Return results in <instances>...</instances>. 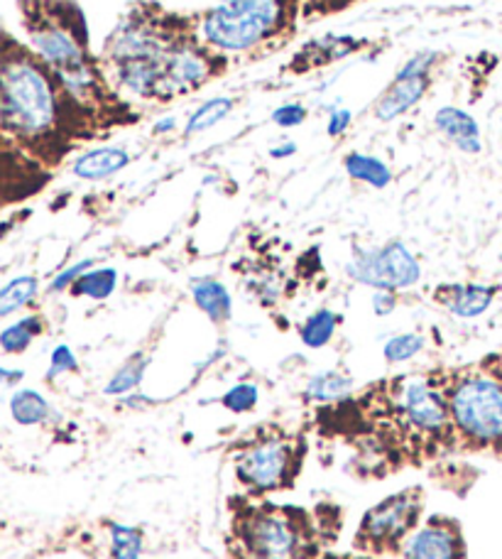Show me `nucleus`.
<instances>
[{"mask_svg":"<svg viewBox=\"0 0 502 559\" xmlns=\"http://www.w3.org/2000/svg\"><path fill=\"white\" fill-rule=\"evenodd\" d=\"M130 155L123 147H98L82 155L74 163V175L79 179H106L128 167Z\"/></svg>","mask_w":502,"mask_h":559,"instance_id":"15","label":"nucleus"},{"mask_svg":"<svg viewBox=\"0 0 502 559\" xmlns=\"http://www.w3.org/2000/svg\"><path fill=\"white\" fill-rule=\"evenodd\" d=\"M49 415H52V407H49L47 397L33 391V388H20V391H15L13 397H10V417H13L17 425H43L47 423Z\"/></svg>","mask_w":502,"mask_h":559,"instance_id":"17","label":"nucleus"},{"mask_svg":"<svg viewBox=\"0 0 502 559\" xmlns=\"http://www.w3.org/2000/svg\"><path fill=\"white\" fill-rule=\"evenodd\" d=\"M425 488L409 486L383 498L363 513L354 537V547L360 555L393 557L402 555L407 537L421 525L425 515Z\"/></svg>","mask_w":502,"mask_h":559,"instance_id":"8","label":"nucleus"},{"mask_svg":"<svg viewBox=\"0 0 502 559\" xmlns=\"http://www.w3.org/2000/svg\"><path fill=\"white\" fill-rule=\"evenodd\" d=\"M498 295L495 285H476V283H454L437 287V302L444 305L451 314L461 319H476L486 314Z\"/></svg>","mask_w":502,"mask_h":559,"instance_id":"11","label":"nucleus"},{"mask_svg":"<svg viewBox=\"0 0 502 559\" xmlns=\"http://www.w3.org/2000/svg\"><path fill=\"white\" fill-rule=\"evenodd\" d=\"M147 366L150 358L143 354H135L128 364L120 366V371H116L113 378H110L106 385V395H125L130 391H135V388L143 383Z\"/></svg>","mask_w":502,"mask_h":559,"instance_id":"25","label":"nucleus"},{"mask_svg":"<svg viewBox=\"0 0 502 559\" xmlns=\"http://www.w3.org/2000/svg\"><path fill=\"white\" fill-rule=\"evenodd\" d=\"M314 3H321L324 8H336V5L348 3V0H314Z\"/></svg>","mask_w":502,"mask_h":559,"instance_id":"39","label":"nucleus"},{"mask_svg":"<svg viewBox=\"0 0 502 559\" xmlns=\"http://www.w3.org/2000/svg\"><path fill=\"white\" fill-rule=\"evenodd\" d=\"M350 121H354V114L346 111V108H334L328 116V126H326V133L331 138H338L346 133V128L350 126Z\"/></svg>","mask_w":502,"mask_h":559,"instance_id":"32","label":"nucleus"},{"mask_svg":"<svg viewBox=\"0 0 502 559\" xmlns=\"http://www.w3.org/2000/svg\"><path fill=\"white\" fill-rule=\"evenodd\" d=\"M23 378H25V373L20 371V368L0 366V385H17Z\"/></svg>","mask_w":502,"mask_h":559,"instance_id":"34","label":"nucleus"},{"mask_svg":"<svg viewBox=\"0 0 502 559\" xmlns=\"http://www.w3.org/2000/svg\"><path fill=\"white\" fill-rule=\"evenodd\" d=\"M338 326V314L331 312V309H319V312L311 314L304 324L299 329L301 344L307 348H321L326 346L336 334Z\"/></svg>","mask_w":502,"mask_h":559,"instance_id":"22","label":"nucleus"},{"mask_svg":"<svg viewBox=\"0 0 502 559\" xmlns=\"http://www.w3.org/2000/svg\"><path fill=\"white\" fill-rule=\"evenodd\" d=\"M273 121L279 128H297L307 121V108L301 104H285L273 114Z\"/></svg>","mask_w":502,"mask_h":559,"instance_id":"30","label":"nucleus"},{"mask_svg":"<svg viewBox=\"0 0 502 559\" xmlns=\"http://www.w3.org/2000/svg\"><path fill=\"white\" fill-rule=\"evenodd\" d=\"M319 432L346 439L360 476H387L458 452L444 395L431 376L378 381L356 397L328 403L316 415Z\"/></svg>","mask_w":502,"mask_h":559,"instance_id":"1","label":"nucleus"},{"mask_svg":"<svg viewBox=\"0 0 502 559\" xmlns=\"http://www.w3.org/2000/svg\"><path fill=\"white\" fill-rule=\"evenodd\" d=\"M118 285V271L113 267H98V271H86L76 283L69 287L74 297H92V299H106L110 297Z\"/></svg>","mask_w":502,"mask_h":559,"instance_id":"23","label":"nucleus"},{"mask_svg":"<svg viewBox=\"0 0 502 559\" xmlns=\"http://www.w3.org/2000/svg\"><path fill=\"white\" fill-rule=\"evenodd\" d=\"M258 385L253 383H238L230 388V391L220 397V405L226 407V411L236 413V415H243V413H250L253 407L258 405Z\"/></svg>","mask_w":502,"mask_h":559,"instance_id":"28","label":"nucleus"},{"mask_svg":"<svg viewBox=\"0 0 502 559\" xmlns=\"http://www.w3.org/2000/svg\"><path fill=\"white\" fill-rule=\"evenodd\" d=\"M405 559H468L464 525L451 515H429L402 547Z\"/></svg>","mask_w":502,"mask_h":559,"instance_id":"10","label":"nucleus"},{"mask_svg":"<svg viewBox=\"0 0 502 559\" xmlns=\"http://www.w3.org/2000/svg\"><path fill=\"white\" fill-rule=\"evenodd\" d=\"M234 111V102H230L228 96H216L206 102L204 106H199L196 111L189 116L184 133L187 135H194L201 131H208V128H214L216 123L224 121V118Z\"/></svg>","mask_w":502,"mask_h":559,"instance_id":"24","label":"nucleus"},{"mask_svg":"<svg viewBox=\"0 0 502 559\" xmlns=\"http://www.w3.org/2000/svg\"><path fill=\"white\" fill-rule=\"evenodd\" d=\"M92 265H94V261H79L76 265L67 267L64 273H59L52 280V285H49V293H62V289H69L86 271H92Z\"/></svg>","mask_w":502,"mask_h":559,"instance_id":"31","label":"nucleus"},{"mask_svg":"<svg viewBox=\"0 0 502 559\" xmlns=\"http://www.w3.org/2000/svg\"><path fill=\"white\" fill-rule=\"evenodd\" d=\"M0 204H3V202H0Z\"/></svg>","mask_w":502,"mask_h":559,"instance_id":"40","label":"nucleus"},{"mask_svg":"<svg viewBox=\"0 0 502 559\" xmlns=\"http://www.w3.org/2000/svg\"><path fill=\"white\" fill-rule=\"evenodd\" d=\"M434 126L444 133L451 143L466 155H478L483 150V138H480V126L470 114L461 111L456 106L439 108L434 116Z\"/></svg>","mask_w":502,"mask_h":559,"instance_id":"13","label":"nucleus"},{"mask_svg":"<svg viewBox=\"0 0 502 559\" xmlns=\"http://www.w3.org/2000/svg\"><path fill=\"white\" fill-rule=\"evenodd\" d=\"M307 456V442L279 427H265L243 439L234 454V474L246 496L265 498L295 486Z\"/></svg>","mask_w":502,"mask_h":559,"instance_id":"6","label":"nucleus"},{"mask_svg":"<svg viewBox=\"0 0 502 559\" xmlns=\"http://www.w3.org/2000/svg\"><path fill=\"white\" fill-rule=\"evenodd\" d=\"M192 295H194L196 307L211 319V322L216 324L228 322L230 312H234V299H230V293L218 283V280H211V277L196 280V283H192Z\"/></svg>","mask_w":502,"mask_h":559,"instance_id":"16","label":"nucleus"},{"mask_svg":"<svg viewBox=\"0 0 502 559\" xmlns=\"http://www.w3.org/2000/svg\"><path fill=\"white\" fill-rule=\"evenodd\" d=\"M421 348H425V336L419 334H399L393 336L383 348V356L387 364H405L415 358Z\"/></svg>","mask_w":502,"mask_h":559,"instance_id":"27","label":"nucleus"},{"mask_svg":"<svg viewBox=\"0 0 502 559\" xmlns=\"http://www.w3.org/2000/svg\"><path fill=\"white\" fill-rule=\"evenodd\" d=\"M79 106L33 47L0 27V133L39 167L69 150Z\"/></svg>","mask_w":502,"mask_h":559,"instance_id":"2","label":"nucleus"},{"mask_svg":"<svg viewBox=\"0 0 502 559\" xmlns=\"http://www.w3.org/2000/svg\"><path fill=\"white\" fill-rule=\"evenodd\" d=\"M20 20L27 45L72 96L79 108L96 106L100 76L88 57L86 27L79 8L69 0H20Z\"/></svg>","mask_w":502,"mask_h":559,"instance_id":"4","label":"nucleus"},{"mask_svg":"<svg viewBox=\"0 0 502 559\" xmlns=\"http://www.w3.org/2000/svg\"><path fill=\"white\" fill-rule=\"evenodd\" d=\"M444 395L458 452L502 462V381L483 366L431 373Z\"/></svg>","mask_w":502,"mask_h":559,"instance_id":"5","label":"nucleus"},{"mask_svg":"<svg viewBox=\"0 0 502 559\" xmlns=\"http://www.w3.org/2000/svg\"><path fill=\"white\" fill-rule=\"evenodd\" d=\"M76 356H74V352L72 348H69L67 344H59L55 352H52V356H49V373H47V378L49 381H52V378H57V376H62V373H72V371H76Z\"/></svg>","mask_w":502,"mask_h":559,"instance_id":"29","label":"nucleus"},{"mask_svg":"<svg viewBox=\"0 0 502 559\" xmlns=\"http://www.w3.org/2000/svg\"><path fill=\"white\" fill-rule=\"evenodd\" d=\"M37 169L39 165L10 145V140L0 133V202H8V197H23L27 192V177Z\"/></svg>","mask_w":502,"mask_h":559,"instance_id":"12","label":"nucleus"},{"mask_svg":"<svg viewBox=\"0 0 502 559\" xmlns=\"http://www.w3.org/2000/svg\"><path fill=\"white\" fill-rule=\"evenodd\" d=\"M344 165H346V173L350 177L358 179V182L375 187V189H383L393 182V173H390V167L383 163V159H378L373 155L350 153Z\"/></svg>","mask_w":502,"mask_h":559,"instance_id":"20","label":"nucleus"},{"mask_svg":"<svg viewBox=\"0 0 502 559\" xmlns=\"http://www.w3.org/2000/svg\"><path fill=\"white\" fill-rule=\"evenodd\" d=\"M346 271L360 285L387 289V293L415 287L421 277L419 261L399 241L378 248H358Z\"/></svg>","mask_w":502,"mask_h":559,"instance_id":"9","label":"nucleus"},{"mask_svg":"<svg viewBox=\"0 0 502 559\" xmlns=\"http://www.w3.org/2000/svg\"><path fill=\"white\" fill-rule=\"evenodd\" d=\"M287 0H226L201 20V39L220 52H246L287 23Z\"/></svg>","mask_w":502,"mask_h":559,"instance_id":"7","label":"nucleus"},{"mask_svg":"<svg viewBox=\"0 0 502 559\" xmlns=\"http://www.w3.org/2000/svg\"><path fill=\"white\" fill-rule=\"evenodd\" d=\"M45 332V319L39 314H29L17 319L15 324L5 326L3 332H0V348H3L5 354L10 356H17V354H25L29 346H33L35 338Z\"/></svg>","mask_w":502,"mask_h":559,"instance_id":"19","label":"nucleus"},{"mask_svg":"<svg viewBox=\"0 0 502 559\" xmlns=\"http://www.w3.org/2000/svg\"><path fill=\"white\" fill-rule=\"evenodd\" d=\"M175 128H177V121H175V118H163V121H157V123H155L153 131H155L157 135H165V133H172Z\"/></svg>","mask_w":502,"mask_h":559,"instance_id":"37","label":"nucleus"},{"mask_svg":"<svg viewBox=\"0 0 502 559\" xmlns=\"http://www.w3.org/2000/svg\"><path fill=\"white\" fill-rule=\"evenodd\" d=\"M39 293V283L35 275H20L0 287V317L15 314L17 309L27 307Z\"/></svg>","mask_w":502,"mask_h":559,"instance_id":"21","label":"nucleus"},{"mask_svg":"<svg viewBox=\"0 0 502 559\" xmlns=\"http://www.w3.org/2000/svg\"><path fill=\"white\" fill-rule=\"evenodd\" d=\"M429 86V74L417 76H395L393 86L387 88L375 106V116L380 121H393L409 108H415Z\"/></svg>","mask_w":502,"mask_h":559,"instance_id":"14","label":"nucleus"},{"mask_svg":"<svg viewBox=\"0 0 502 559\" xmlns=\"http://www.w3.org/2000/svg\"><path fill=\"white\" fill-rule=\"evenodd\" d=\"M295 153H297V145L295 143H283V145H277V147L270 150V155H273L275 159H283V157H289V155H295Z\"/></svg>","mask_w":502,"mask_h":559,"instance_id":"36","label":"nucleus"},{"mask_svg":"<svg viewBox=\"0 0 502 559\" xmlns=\"http://www.w3.org/2000/svg\"><path fill=\"white\" fill-rule=\"evenodd\" d=\"M319 559H383L373 555H321Z\"/></svg>","mask_w":502,"mask_h":559,"instance_id":"38","label":"nucleus"},{"mask_svg":"<svg viewBox=\"0 0 502 559\" xmlns=\"http://www.w3.org/2000/svg\"><path fill=\"white\" fill-rule=\"evenodd\" d=\"M340 531V511L273 503L265 498H230V555L234 559H319Z\"/></svg>","mask_w":502,"mask_h":559,"instance_id":"3","label":"nucleus"},{"mask_svg":"<svg viewBox=\"0 0 502 559\" xmlns=\"http://www.w3.org/2000/svg\"><path fill=\"white\" fill-rule=\"evenodd\" d=\"M110 557L113 559H143V533L138 527L110 523Z\"/></svg>","mask_w":502,"mask_h":559,"instance_id":"26","label":"nucleus"},{"mask_svg":"<svg viewBox=\"0 0 502 559\" xmlns=\"http://www.w3.org/2000/svg\"><path fill=\"white\" fill-rule=\"evenodd\" d=\"M350 393H354V378L338 371H324L307 383L304 397L311 403L328 405V403L344 401V397H348Z\"/></svg>","mask_w":502,"mask_h":559,"instance_id":"18","label":"nucleus"},{"mask_svg":"<svg viewBox=\"0 0 502 559\" xmlns=\"http://www.w3.org/2000/svg\"><path fill=\"white\" fill-rule=\"evenodd\" d=\"M395 307H397L395 293H387V289H378V293L373 295V309H375L378 317L390 314Z\"/></svg>","mask_w":502,"mask_h":559,"instance_id":"33","label":"nucleus"},{"mask_svg":"<svg viewBox=\"0 0 502 559\" xmlns=\"http://www.w3.org/2000/svg\"><path fill=\"white\" fill-rule=\"evenodd\" d=\"M486 368V371H490L493 376H498L500 381H502V354H495V356H490V358H486L483 364H480Z\"/></svg>","mask_w":502,"mask_h":559,"instance_id":"35","label":"nucleus"}]
</instances>
